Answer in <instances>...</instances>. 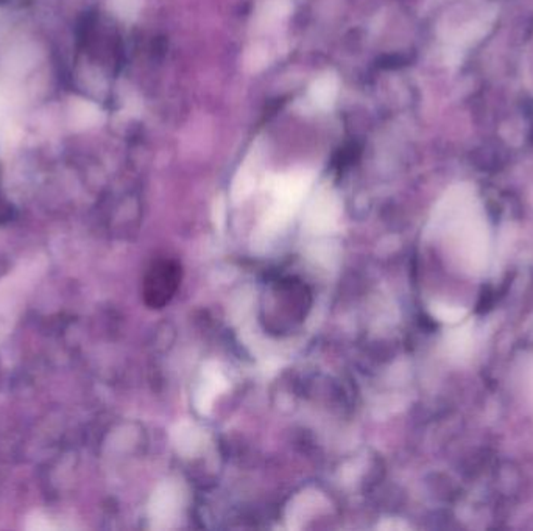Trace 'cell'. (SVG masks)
Here are the masks:
<instances>
[{
    "label": "cell",
    "mask_w": 533,
    "mask_h": 531,
    "mask_svg": "<svg viewBox=\"0 0 533 531\" xmlns=\"http://www.w3.org/2000/svg\"><path fill=\"white\" fill-rule=\"evenodd\" d=\"M431 228L466 276H482L491 257V231L472 187L457 184L438 201Z\"/></svg>",
    "instance_id": "6da1fadb"
},
{
    "label": "cell",
    "mask_w": 533,
    "mask_h": 531,
    "mask_svg": "<svg viewBox=\"0 0 533 531\" xmlns=\"http://www.w3.org/2000/svg\"><path fill=\"white\" fill-rule=\"evenodd\" d=\"M313 182V173L307 170L290 172L285 175L273 178L270 189L276 203L266 215V225L268 229L281 228V225L287 221L292 212L296 210V206L301 203V200L306 195Z\"/></svg>",
    "instance_id": "7a4b0ae2"
},
{
    "label": "cell",
    "mask_w": 533,
    "mask_h": 531,
    "mask_svg": "<svg viewBox=\"0 0 533 531\" xmlns=\"http://www.w3.org/2000/svg\"><path fill=\"white\" fill-rule=\"evenodd\" d=\"M178 283V272L172 264H158L148 273L145 281V296L148 304L159 307L171 298Z\"/></svg>",
    "instance_id": "3957f363"
},
{
    "label": "cell",
    "mask_w": 533,
    "mask_h": 531,
    "mask_svg": "<svg viewBox=\"0 0 533 531\" xmlns=\"http://www.w3.org/2000/svg\"><path fill=\"white\" fill-rule=\"evenodd\" d=\"M341 214V204L331 191H322L313 198L307 210V228L313 232L328 231L337 223Z\"/></svg>",
    "instance_id": "277c9868"
},
{
    "label": "cell",
    "mask_w": 533,
    "mask_h": 531,
    "mask_svg": "<svg viewBox=\"0 0 533 531\" xmlns=\"http://www.w3.org/2000/svg\"><path fill=\"white\" fill-rule=\"evenodd\" d=\"M182 507V492L175 485H163L154 498L152 516L159 520L161 526H171L172 520L176 519Z\"/></svg>",
    "instance_id": "5b68a950"
},
{
    "label": "cell",
    "mask_w": 533,
    "mask_h": 531,
    "mask_svg": "<svg viewBox=\"0 0 533 531\" xmlns=\"http://www.w3.org/2000/svg\"><path fill=\"white\" fill-rule=\"evenodd\" d=\"M339 96V79L332 72L320 75L309 88V103L318 111H328L334 107Z\"/></svg>",
    "instance_id": "8992f818"
},
{
    "label": "cell",
    "mask_w": 533,
    "mask_h": 531,
    "mask_svg": "<svg viewBox=\"0 0 533 531\" xmlns=\"http://www.w3.org/2000/svg\"><path fill=\"white\" fill-rule=\"evenodd\" d=\"M257 165H259V152L255 150V152H251L244 165L240 167L238 176L234 180L233 198L236 201H240V200H244L245 197L250 195L256 184Z\"/></svg>",
    "instance_id": "52a82bcc"
},
{
    "label": "cell",
    "mask_w": 533,
    "mask_h": 531,
    "mask_svg": "<svg viewBox=\"0 0 533 531\" xmlns=\"http://www.w3.org/2000/svg\"><path fill=\"white\" fill-rule=\"evenodd\" d=\"M225 388H227V380L221 376L220 371H217V369L206 371L204 382L201 384L199 396H197V405H199L200 412H206L210 407L212 401L216 399V396Z\"/></svg>",
    "instance_id": "ba28073f"
},
{
    "label": "cell",
    "mask_w": 533,
    "mask_h": 531,
    "mask_svg": "<svg viewBox=\"0 0 533 531\" xmlns=\"http://www.w3.org/2000/svg\"><path fill=\"white\" fill-rule=\"evenodd\" d=\"M173 441L180 452L193 453L203 444V435L195 425L182 423L173 432Z\"/></svg>",
    "instance_id": "9c48e42d"
},
{
    "label": "cell",
    "mask_w": 533,
    "mask_h": 531,
    "mask_svg": "<svg viewBox=\"0 0 533 531\" xmlns=\"http://www.w3.org/2000/svg\"><path fill=\"white\" fill-rule=\"evenodd\" d=\"M472 345V337H471L470 324L465 321L455 324V331L449 335L446 346H448L449 354L455 359H463L471 352Z\"/></svg>",
    "instance_id": "30bf717a"
},
{
    "label": "cell",
    "mask_w": 533,
    "mask_h": 531,
    "mask_svg": "<svg viewBox=\"0 0 533 531\" xmlns=\"http://www.w3.org/2000/svg\"><path fill=\"white\" fill-rule=\"evenodd\" d=\"M292 10L290 0H266V4L259 10V23L261 27H268L279 23L289 14Z\"/></svg>",
    "instance_id": "8fae6325"
},
{
    "label": "cell",
    "mask_w": 533,
    "mask_h": 531,
    "mask_svg": "<svg viewBox=\"0 0 533 531\" xmlns=\"http://www.w3.org/2000/svg\"><path fill=\"white\" fill-rule=\"evenodd\" d=\"M431 312L437 320L451 324V326L466 321V318H468L466 309L460 307V305L446 304V303H434L431 305Z\"/></svg>",
    "instance_id": "7c38bea8"
},
{
    "label": "cell",
    "mask_w": 533,
    "mask_h": 531,
    "mask_svg": "<svg viewBox=\"0 0 533 531\" xmlns=\"http://www.w3.org/2000/svg\"><path fill=\"white\" fill-rule=\"evenodd\" d=\"M526 385H528V399L533 405V362L528 365V376H526Z\"/></svg>",
    "instance_id": "4fadbf2b"
}]
</instances>
